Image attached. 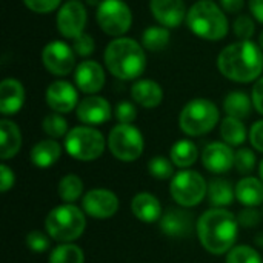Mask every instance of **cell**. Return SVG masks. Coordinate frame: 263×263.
<instances>
[{
	"instance_id": "1",
	"label": "cell",
	"mask_w": 263,
	"mask_h": 263,
	"mask_svg": "<svg viewBox=\"0 0 263 263\" xmlns=\"http://www.w3.org/2000/svg\"><path fill=\"white\" fill-rule=\"evenodd\" d=\"M217 69L228 80L250 83L263 72V51L253 40H239L225 46L217 55Z\"/></svg>"
},
{
	"instance_id": "2",
	"label": "cell",
	"mask_w": 263,
	"mask_h": 263,
	"mask_svg": "<svg viewBox=\"0 0 263 263\" xmlns=\"http://www.w3.org/2000/svg\"><path fill=\"white\" fill-rule=\"evenodd\" d=\"M237 217L225 208H211L197 220V236L202 247L214 254H228L237 240L239 234Z\"/></svg>"
},
{
	"instance_id": "3",
	"label": "cell",
	"mask_w": 263,
	"mask_h": 263,
	"mask_svg": "<svg viewBox=\"0 0 263 263\" xmlns=\"http://www.w3.org/2000/svg\"><path fill=\"white\" fill-rule=\"evenodd\" d=\"M106 69L120 80H136L146 68L145 48L129 37L112 39L103 52Z\"/></svg>"
},
{
	"instance_id": "4",
	"label": "cell",
	"mask_w": 263,
	"mask_h": 263,
	"mask_svg": "<svg viewBox=\"0 0 263 263\" xmlns=\"http://www.w3.org/2000/svg\"><path fill=\"white\" fill-rule=\"evenodd\" d=\"M186 25L196 37L208 42H217L225 39L230 29L228 18L222 6H219L213 0L196 2L188 9Z\"/></svg>"
},
{
	"instance_id": "5",
	"label": "cell",
	"mask_w": 263,
	"mask_h": 263,
	"mask_svg": "<svg viewBox=\"0 0 263 263\" xmlns=\"http://www.w3.org/2000/svg\"><path fill=\"white\" fill-rule=\"evenodd\" d=\"M86 228L85 211L72 203L55 206L45 219L46 234L62 243H71L77 240Z\"/></svg>"
},
{
	"instance_id": "6",
	"label": "cell",
	"mask_w": 263,
	"mask_h": 263,
	"mask_svg": "<svg viewBox=\"0 0 263 263\" xmlns=\"http://www.w3.org/2000/svg\"><path fill=\"white\" fill-rule=\"evenodd\" d=\"M220 112L214 102L208 99H193L180 111L179 126L190 137L205 136L219 123Z\"/></svg>"
},
{
	"instance_id": "7",
	"label": "cell",
	"mask_w": 263,
	"mask_h": 263,
	"mask_svg": "<svg viewBox=\"0 0 263 263\" xmlns=\"http://www.w3.org/2000/svg\"><path fill=\"white\" fill-rule=\"evenodd\" d=\"M106 142L103 134L88 125L76 126L69 129L65 137L66 153L82 162H91L99 159L105 151Z\"/></svg>"
},
{
	"instance_id": "8",
	"label": "cell",
	"mask_w": 263,
	"mask_h": 263,
	"mask_svg": "<svg viewBox=\"0 0 263 263\" xmlns=\"http://www.w3.org/2000/svg\"><path fill=\"white\" fill-rule=\"evenodd\" d=\"M170 193L174 202L183 208H193L203 202L208 196V183L197 171L185 170L171 179Z\"/></svg>"
},
{
	"instance_id": "9",
	"label": "cell",
	"mask_w": 263,
	"mask_h": 263,
	"mask_svg": "<svg viewBox=\"0 0 263 263\" xmlns=\"http://www.w3.org/2000/svg\"><path fill=\"white\" fill-rule=\"evenodd\" d=\"M108 148L116 159L122 162H134L143 153V136L134 125L119 123L109 131Z\"/></svg>"
},
{
	"instance_id": "10",
	"label": "cell",
	"mask_w": 263,
	"mask_h": 263,
	"mask_svg": "<svg viewBox=\"0 0 263 263\" xmlns=\"http://www.w3.org/2000/svg\"><path fill=\"white\" fill-rule=\"evenodd\" d=\"M100 29L117 39L123 37L133 25V12L123 0H102L96 11Z\"/></svg>"
},
{
	"instance_id": "11",
	"label": "cell",
	"mask_w": 263,
	"mask_h": 263,
	"mask_svg": "<svg viewBox=\"0 0 263 263\" xmlns=\"http://www.w3.org/2000/svg\"><path fill=\"white\" fill-rule=\"evenodd\" d=\"M42 62L52 76H68L76 71V52L72 46L62 40H52L42 51Z\"/></svg>"
},
{
	"instance_id": "12",
	"label": "cell",
	"mask_w": 263,
	"mask_h": 263,
	"mask_svg": "<svg viewBox=\"0 0 263 263\" xmlns=\"http://www.w3.org/2000/svg\"><path fill=\"white\" fill-rule=\"evenodd\" d=\"M88 22V12L82 2L79 0H68L65 2L55 17L57 29L65 39H76L83 34L85 26Z\"/></svg>"
},
{
	"instance_id": "13",
	"label": "cell",
	"mask_w": 263,
	"mask_h": 263,
	"mask_svg": "<svg viewBox=\"0 0 263 263\" xmlns=\"http://www.w3.org/2000/svg\"><path fill=\"white\" fill-rule=\"evenodd\" d=\"M82 210L92 219H109L119 211V199L109 190L94 188L82 197Z\"/></svg>"
},
{
	"instance_id": "14",
	"label": "cell",
	"mask_w": 263,
	"mask_h": 263,
	"mask_svg": "<svg viewBox=\"0 0 263 263\" xmlns=\"http://www.w3.org/2000/svg\"><path fill=\"white\" fill-rule=\"evenodd\" d=\"M45 100L48 106L59 114H68L79 105V94L74 85L66 80L52 82L45 92Z\"/></svg>"
},
{
	"instance_id": "15",
	"label": "cell",
	"mask_w": 263,
	"mask_h": 263,
	"mask_svg": "<svg viewBox=\"0 0 263 263\" xmlns=\"http://www.w3.org/2000/svg\"><path fill=\"white\" fill-rule=\"evenodd\" d=\"M149 9L156 22L168 29L179 28L188 14L183 0H149Z\"/></svg>"
},
{
	"instance_id": "16",
	"label": "cell",
	"mask_w": 263,
	"mask_h": 263,
	"mask_svg": "<svg viewBox=\"0 0 263 263\" xmlns=\"http://www.w3.org/2000/svg\"><path fill=\"white\" fill-rule=\"evenodd\" d=\"M105 69L100 63L94 60H83L77 65L74 71L76 86L88 96H94L102 91V88L105 86Z\"/></svg>"
},
{
	"instance_id": "17",
	"label": "cell",
	"mask_w": 263,
	"mask_h": 263,
	"mask_svg": "<svg viewBox=\"0 0 263 263\" xmlns=\"http://www.w3.org/2000/svg\"><path fill=\"white\" fill-rule=\"evenodd\" d=\"M76 114L77 119L88 126L103 125L111 119V105L105 97L96 94L88 96L82 102H79Z\"/></svg>"
},
{
	"instance_id": "18",
	"label": "cell",
	"mask_w": 263,
	"mask_h": 263,
	"mask_svg": "<svg viewBox=\"0 0 263 263\" xmlns=\"http://www.w3.org/2000/svg\"><path fill=\"white\" fill-rule=\"evenodd\" d=\"M234 156L236 153H233V148L225 142H213L205 146L202 153V163L208 171L222 174L234 166Z\"/></svg>"
},
{
	"instance_id": "19",
	"label": "cell",
	"mask_w": 263,
	"mask_h": 263,
	"mask_svg": "<svg viewBox=\"0 0 263 263\" xmlns=\"http://www.w3.org/2000/svg\"><path fill=\"white\" fill-rule=\"evenodd\" d=\"M193 227V213L182 208H170L160 219V230L163 231V234L173 239H182L190 236Z\"/></svg>"
},
{
	"instance_id": "20",
	"label": "cell",
	"mask_w": 263,
	"mask_h": 263,
	"mask_svg": "<svg viewBox=\"0 0 263 263\" xmlns=\"http://www.w3.org/2000/svg\"><path fill=\"white\" fill-rule=\"evenodd\" d=\"M25 103V88L12 77L3 79L0 83V112L3 116L17 114Z\"/></svg>"
},
{
	"instance_id": "21",
	"label": "cell",
	"mask_w": 263,
	"mask_h": 263,
	"mask_svg": "<svg viewBox=\"0 0 263 263\" xmlns=\"http://www.w3.org/2000/svg\"><path fill=\"white\" fill-rule=\"evenodd\" d=\"M131 97L139 106L146 108V109H153L162 103L163 89L156 80L142 79V80H137L131 86Z\"/></svg>"
},
{
	"instance_id": "22",
	"label": "cell",
	"mask_w": 263,
	"mask_h": 263,
	"mask_svg": "<svg viewBox=\"0 0 263 263\" xmlns=\"http://www.w3.org/2000/svg\"><path fill=\"white\" fill-rule=\"evenodd\" d=\"M133 214L145 223H154L162 219V205L159 199L149 193H140L134 196L131 202Z\"/></svg>"
},
{
	"instance_id": "23",
	"label": "cell",
	"mask_w": 263,
	"mask_h": 263,
	"mask_svg": "<svg viewBox=\"0 0 263 263\" xmlns=\"http://www.w3.org/2000/svg\"><path fill=\"white\" fill-rule=\"evenodd\" d=\"M22 148V133L18 126L8 119L0 120V159L8 160L17 156Z\"/></svg>"
},
{
	"instance_id": "24",
	"label": "cell",
	"mask_w": 263,
	"mask_h": 263,
	"mask_svg": "<svg viewBox=\"0 0 263 263\" xmlns=\"http://www.w3.org/2000/svg\"><path fill=\"white\" fill-rule=\"evenodd\" d=\"M62 156V146L54 139H45L35 143L31 149V162L37 168H51Z\"/></svg>"
},
{
	"instance_id": "25",
	"label": "cell",
	"mask_w": 263,
	"mask_h": 263,
	"mask_svg": "<svg viewBox=\"0 0 263 263\" xmlns=\"http://www.w3.org/2000/svg\"><path fill=\"white\" fill-rule=\"evenodd\" d=\"M236 199L247 208L263 203V182L256 177H243L236 185Z\"/></svg>"
},
{
	"instance_id": "26",
	"label": "cell",
	"mask_w": 263,
	"mask_h": 263,
	"mask_svg": "<svg viewBox=\"0 0 263 263\" xmlns=\"http://www.w3.org/2000/svg\"><path fill=\"white\" fill-rule=\"evenodd\" d=\"M253 108V99L243 91H231L223 100V111L227 112V116L239 120L248 119Z\"/></svg>"
},
{
	"instance_id": "27",
	"label": "cell",
	"mask_w": 263,
	"mask_h": 263,
	"mask_svg": "<svg viewBox=\"0 0 263 263\" xmlns=\"http://www.w3.org/2000/svg\"><path fill=\"white\" fill-rule=\"evenodd\" d=\"M236 188L225 179H214L208 185V199L213 208H225L233 203Z\"/></svg>"
},
{
	"instance_id": "28",
	"label": "cell",
	"mask_w": 263,
	"mask_h": 263,
	"mask_svg": "<svg viewBox=\"0 0 263 263\" xmlns=\"http://www.w3.org/2000/svg\"><path fill=\"white\" fill-rule=\"evenodd\" d=\"M170 157L174 163V166L179 168H190L191 165L196 163L199 157V149L197 145L191 140H179L171 146Z\"/></svg>"
},
{
	"instance_id": "29",
	"label": "cell",
	"mask_w": 263,
	"mask_h": 263,
	"mask_svg": "<svg viewBox=\"0 0 263 263\" xmlns=\"http://www.w3.org/2000/svg\"><path fill=\"white\" fill-rule=\"evenodd\" d=\"M171 40L170 29L165 26H148L142 32V46L145 51L149 52H159L163 51Z\"/></svg>"
},
{
	"instance_id": "30",
	"label": "cell",
	"mask_w": 263,
	"mask_h": 263,
	"mask_svg": "<svg viewBox=\"0 0 263 263\" xmlns=\"http://www.w3.org/2000/svg\"><path fill=\"white\" fill-rule=\"evenodd\" d=\"M220 136L230 146H240L247 140V128L242 120L227 116L220 123Z\"/></svg>"
},
{
	"instance_id": "31",
	"label": "cell",
	"mask_w": 263,
	"mask_h": 263,
	"mask_svg": "<svg viewBox=\"0 0 263 263\" xmlns=\"http://www.w3.org/2000/svg\"><path fill=\"white\" fill-rule=\"evenodd\" d=\"M83 194V182L76 174H66L59 182V197L66 203H74Z\"/></svg>"
},
{
	"instance_id": "32",
	"label": "cell",
	"mask_w": 263,
	"mask_h": 263,
	"mask_svg": "<svg viewBox=\"0 0 263 263\" xmlns=\"http://www.w3.org/2000/svg\"><path fill=\"white\" fill-rule=\"evenodd\" d=\"M49 263H83L85 254L80 247L74 243H62L49 254Z\"/></svg>"
},
{
	"instance_id": "33",
	"label": "cell",
	"mask_w": 263,
	"mask_h": 263,
	"mask_svg": "<svg viewBox=\"0 0 263 263\" xmlns=\"http://www.w3.org/2000/svg\"><path fill=\"white\" fill-rule=\"evenodd\" d=\"M42 128L45 131V134H48L51 139H60V137H66L68 131V122L66 119L59 114V112H52L48 114L43 122H42Z\"/></svg>"
},
{
	"instance_id": "34",
	"label": "cell",
	"mask_w": 263,
	"mask_h": 263,
	"mask_svg": "<svg viewBox=\"0 0 263 263\" xmlns=\"http://www.w3.org/2000/svg\"><path fill=\"white\" fill-rule=\"evenodd\" d=\"M148 171L149 174L157 179V180H166V179H173L174 177V163L173 160L157 156L153 157L148 163Z\"/></svg>"
},
{
	"instance_id": "35",
	"label": "cell",
	"mask_w": 263,
	"mask_h": 263,
	"mask_svg": "<svg viewBox=\"0 0 263 263\" xmlns=\"http://www.w3.org/2000/svg\"><path fill=\"white\" fill-rule=\"evenodd\" d=\"M227 263H263L262 256L253 247L239 245L227 254Z\"/></svg>"
},
{
	"instance_id": "36",
	"label": "cell",
	"mask_w": 263,
	"mask_h": 263,
	"mask_svg": "<svg viewBox=\"0 0 263 263\" xmlns=\"http://www.w3.org/2000/svg\"><path fill=\"white\" fill-rule=\"evenodd\" d=\"M234 168L240 174H250L256 168V154L250 148H242L234 156Z\"/></svg>"
},
{
	"instance_id": "37",
	"label": "cell",
	"mask_w": 263,
	"mask_h": 263,
	"mask_svg": "<svg viewBox=\"0 0 263 263\" xmlns=\"http://www.w3.org/2000/svg\"><path fill=\"white\" fill-rule=\"evenodd\" d=\"M233 29H234V34L240 40H251V37L256 32V23H254V20L250 15L242 14V15H239L234 20Z\"/></svg>"
},
{
	"instance_id": "38",
	"label": "cell",
	"mask_w": 263,
	"mask_h": 263,
	"mask_svg": "<svg viewBox=\"0 0 263 263\" xmlns=\"http://www.w3.org/2000/svg\"><path fill=\"white\" fill-rule=\"evenodd\" d=\"M114 116L119 120V123H126V125H133V122L137 119V109L134 106V103L123 100L119 102L116 109H114Z\"/></svg>"
},
{
	"instance_id": "39",
	"label": "cell",
	"mask_w": 263,
	"mask_h": 263,
	"mask_svg": "<svg viewBox=\"0 0 263 263\" xmlns=\"http://www.w3.org/2000/svg\"><path fill=\"white\" fill-rule=\"evenodd\" d=\"M72 49L80 57H89L96 49V42L89 34H80L72 40Z\"/></svg>"
},
{
	"instance_id": "40",
	"label": "cell",
	"mask_w": 263,
	"mask_h": 263,
	"mask_svg": "<svg viewBox=\"0 0 263 263\" xmlns=\"http://www.w3.org/2000/svg\"><path fill=\"white\" fill-rule=\"evenodd\" d=\"M26 245L32 253H45L49 248V236L42 231H31L26 236Z\"/></svg>"
},
{
	"instance_id": "41",
	"label": "cell",
	"mask_w": 263,
	"mask_h": 263,
	"mask_svg": "<svg viewBox=\"0 0 263 263\" xmlns=\"http://www.w3.org/2000/svg\"><path fill=\"white\" fill-rule=\"evenodd\" d=\"M23 3L35 14H49L60 8L62 0H23Z\"/></svg>"
},
{
	"instance_id": "42",
	"label": "cell",
	"mask_w": 263,
	"mask_h": 263,
	"mask_svg": "<svg viewBox=\"0 0 263 263\" xmlns=\"http://www.w3.org/2000/svg\"><path fill=\"white\" fill-rule=\"evenodd\" d=\"M260 220H262V214L256 208H245L237 216V222L243 228H254L260 223Z\"/></svg>"
},
{
	"instance_id": "43",
	"label": "cell",
	"mask_w": 263,
	"mask_h": 263,
	"mask_svg": "<svg viewBox=\"0 0 263 263\" xmlns=\"http://www.w3.org/2000/svg\"><path fill=\"white\" fill-rule=\"evenodd\" d=\"M14 182H15L14 171L6 165H0V191L8 193L14 186Z\"/></svg>"
},
{
	"instance_id": "44",
	"label": "cell",
	"mask_w": 263,
	"mask_h": 263,
	"mask_svg": "<svg viewBox=\"0 0 263 263\" xmlns=\"http://www.w3.org/2000/svg\"><path fill=\"white\" fill-rule=\"evenodd\" d=\"M250 142L259 153H263V119L256 122L250 129Z\"/></svg>"
},
{
	"instance_id": "45",
	"label": "cell",
	"mask_w": 263,
	"mask_h": 263,
	"mask_svg": "<svg viewBox=\"0 0 263 263\" xmlns=\"http://www.w3.org/2000/svg\"><path fill=\"white\" fill-rule=\"evenodd\" d=\"M251 99H253V105H254L256 111L263 116V76L256 80V83L253 86Z\"/></svg>"
},
{
	"instance_id": "46",
	"label": "cell",
	"mask_w": 263,
	"mask_h": 263,
	"mask_svg": "<svg viewBox=\"0 0 263 263\" xmlns=\"http://www.w3.org/2000/svg\"><path fill=\"white\" fill-rule=\"evenodd\" d=\"M219 2L222 9L228 14H237L245 6V0H219Z\"/></svg>"
},
{
	"instance_id": "47",
	"label": "cell",
	"mask_w": 263,
	"mask_h": 263,
	"mask_svg": "<svg viewBox=\"0 0 263 263\" xmlns=\"http://www.w3.org/2000/svg\"><path fill=\"white\" fill-rule=\"evenodd\" d=\"M248 6L253 17L263 25V0H248Z\"/></svg>"
},
{
	"instance_id": "48",
	"label": "cell",
	"mask_w": 263,
	"mask_h": 263,
	"mask_svg": "<svg viewBox=\"0 0 263 263\" xmlns=\"http://www.w3.org/2000/svg\"><path fill=\"white\" fill-rule=\"evenodd\" d=\"M256 243H257L259 247H262L263 248V233H260V234L256 237Z\"/></svg>"
},
{
	"instance_id": "49",
	"label": "cell",
	"mask_w": 263,
	"mask_h": 263,
	"mask_svg": "<svg viewBox=\"0 0 263 263\" xmlns=\"http://www.w3.org/2000/svg\"><path fill=\"white\" fill-rule=\"evenodd\" d=\"M259 176H260V180L263 182V160L260 162V165H259Z\"/></svg>"
},
{
	"instance_id": "50",
	"label": "cell",
	"mask_w": 263,
	"mask_h": 263,
	"mask_svg": "<svg viewBox=\"0 0 263 263\" xmlns=\"http://www.w3.org/2000/svg\"><path fill=\"white\" fill-rule=\"evenodd\" d=\"M86 2H88L91 6H99V5H100V2H99V0H86Z\"/></svg>"
},
{
	"instance_id": "51",
	"label": "cell",
	"mask_w": 263,
	"mask_h": 263,
	"mask_svg": "<svg viewBox=\"0 0 263 263\" xmlns=\"http://www.w3.org/2000/svg\"><path fill=\"white\" fill-rule=\"evenodd\" d=\"M259 46L262 48V51H263V31H262V34L259 35Z\"/></svg>"
}]
</instances>
